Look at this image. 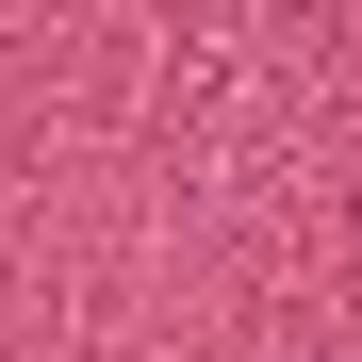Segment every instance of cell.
Here are the masks:
<instances>
[]
</instances>
